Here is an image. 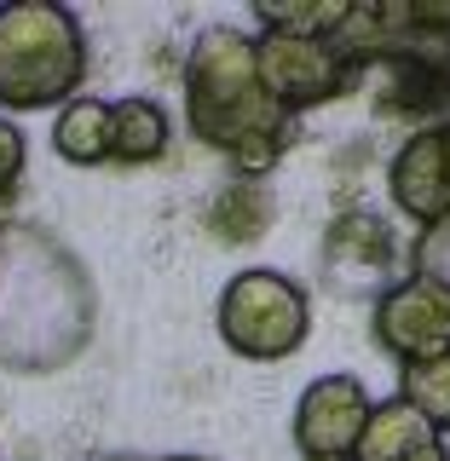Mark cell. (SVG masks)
I'll use <instances>...</instances> for the list:
<instances>
[{
  "label": "cell",
  "instance_id": "obj_5",
  "mask_svg": "<svg viewBox=\"0 0 450 461\" xmlns=\"http://www.w3.org/2000/svg\"><path fill=\"white\" fill-rule=\"evenodd\" d=\"M370 415H375V398L364 393L358 375H317L295 403V450L353 461Z\"/></svg>",
  "mask_w": 450,
  "mask_h": 461
},
{
  "label": "cell",
  "instance_id": "obj_11",
  "mask_svg": "<svg viewBox=\"0 0 450 461\" xmlns=\"http://www.w3.org/2000/svg\"><path fill=\"white\" fill-rule=\"evenodd\" d=\"M52 150L76 167L110 162V104L105 98H69L52 115Z\"/></svg>",
  "mask_w": 450,
  "mask_h": 461
},
{
  "label": "cell",
  "instance_id": "obj_12",
  "mask_svg": "<svg viewBox=\"0 0 450 461\" xmlns=\"http://www.w3.org/2000/svg\"><path fill=\"white\" fill-rule=\"evenodd\" d=\"M260 29H271V35H300V41H335L341 23L353 18V6H341V0H260L254 6Z\"/></svg>",
  "mask_w": 450,
  "mask_h": 461
},
{
  "label": "cell",
  "instance_id": "obj_14",
  "mask_svg": "<svg viewBox=\"0 0 450 461\" xmlns=\"http://www.w3.org/2000/svg\"><path fill=\"white\" fill-rule=\"evenodd\" d=\"M410 271L450 294V220L422 225V237H416V249H410Z\"/></svg>",
  "mask_w": 450,
  "mask_h": 461
},
{
  "label": "cell",
  "instance_id": "obj_15",
  "mask_svg": "<svg viewBox=\"0 0 450 461\" xmlns=\"http://www.w3.org/2000/svg\"><path fill=\"white\" fill-rule=\"evenodd\" d=\"M23 162H29V139L0 115V196H12V185L23 179Z\"/></svg>",
  "mask_w": 450,
  "mask_h": 461
},
{
  "label": "cell",
  "instance_id": "obj_9",
  "mask_svg": "<svg viewBox=\"0 0 450 461\" xmlns=\"http://www.w3.org/2000/svg\"><path fill=\"white\" fill-rule=\"evenodd\" d=\"M353 461H450V450L422 421V410H410L404 398H387V403H375Z\"/></svg>",
  "mask_w": 450,
  "mask_h": 461
},
{
  "label": "cell",
  "instance_id": "obj_6",
  "mask_svg": "<svg viewBox=\"0 0 450 461\" xmlns=\"http://www.w3.org/2000/svg\"><path fill=\"white\" fill-rule=\"evenodd\" d=\"M375 346L393 352L399 364H422V357L450 352V294L422 277L381 288V300H375Z\"/></svg>",
  "mask_w": 450,
  "mask_h": 461
},
{
  "label": "cell",
  "instance_id": "obj_16",
  "mask_svg": "<svg viewBox=\"0 0 450 461\" xmlns=\"http://www.w3.org/2000/svg\"><path fill=\"white\" fill-rule=\"evenodd\" d=\"M300 461H341V456H300Z\"/></svg>",
  "mask_w": 450,
  "mask_h": 461
},
{
  "label": "cell",
  "instance_id": "obj_4",
  "mask_svg": "<svg viewBox=\"0 0 450 461\" xmlns=\"http://www.w3.org/2000/svg\"><path fill=\"white\" fill-rule=\"evenodd\" d=\"M254 58H260V81L278 104L295 110H317L329 98H341L346 86L358 81V64L341 58L329 41H300V35H271L260 29L254 35Z\"/></svg>",
  "mask_w": 450,
  "mask_h": 461
},
{
  "label": "cell",
  "instance_id": "obj_10",
  "mask_svg": "<svg viewBox=\"0 0 450 461\" xmlns=\"http://www.w3.org/2000/svg\"><path fill=\"white\" fill-rule=\"evenodd\" d=\"M168 156V110L156 98H115L110 104V162H162Z\"/></svg>",
  "mask_w": 450,
  "mask_h": 461
},
{
  "label": "cell",
  "instance_id": "obj_7",
  "mask_svg": "<svg viewBox=\"0 0 450 461\" xmlns=\"http://www.w3.org/2000/svg\"><path fill=\"white\" fill-rule=\"evenodd\" d=\"M387 191L410 220H450V122H433L399 144L387 167Z\"/></svg>",
  "mask_w": 450,
  "mask_h": 461
},
{
  "label": "cell",
  "instance_id": "obj_3",
  "mask_svg": "<svg viewBox=\"0 0 450 461\" xmlns=\"http://www.w3.org/2000/svg\"><path fill=\"white\" fill-rule=\"evenodd\" d=\"M220 340L231 346L237 357L249 364H283L307 346V329H312V306H307V288L289 283L283 271H237L220 294Z\"/></svg>",
  "mask_w": 450,
  "mask_h": 461
},
{
  "label": "cell",
  "instance_id": "obj_13",
  "mask_svg": "<svg viewBox=\"0 0 450 461\" xmlns=\"http://www.w3.org/2000/svg\"><path fill=\"white\" fill-rule=\"evenodd\" d=\"M399 398L410 403V410H422V421L433 432H450V352L422 357V364H404Z\"/></svg>",
  "mask_w": 450,
  "mask_h": 461
},
{
  "label": "cell",
  "instance_id": "obj_8",
  "mask_svg": "<svg viewBox=\"0 0 450 461\" xmlns=\"http://www.w3.org/2000/svg\"><path fill=\"white\" fill-rule=\"evenodd\" d=\"M324 266L335 271V288H375L393 283V230H387L381 213H346V220L329 225V249Z\"/></svg>",
  "mask_w": 450,
  "mask_h": 461
},
{
  "label": "cell",
  "instance_id": "obj_1",
  "mask_svg": "<svg viewBox=\"0 0 450 461\" xmlns=\"http://www.w3.org/2000/svg\"><path fill=\"white\" fill-rule=\"evenodd\" d=\"M185 110L191 133L225 156L237 173H266L295 139V115L260 81L254 41L243 29H208L185 64Z\"/></svg>",
  "mask_w": 450,
  "mask_h": 461
},
{
  "label": "cell",
  "instance_id": "obj_2",
  "mask_svg": "<svg viewBox=\"0 0 450 461\" xmlns=\"http://www.w3.org/2000/svg\"><path fill=\"white\" fill-rule=\"evenodd\" d=\"M87 76V41L76 12L47 0H12L0 6V104L47 110L64 104Z\"/></svg>",
  "mask_w": 450,
  "mask_h": 461
},
{
  "label": "cell",
  "instance_id": "obj_17",
  "mask_svg": "<svg viewBox=\"0 0 450 461\" xmlns=\"http://www.w3.org/2000/svg\"><path fill=\"white\" fill-rule=\"evenodd\" d=\"M168 461H202V456H168Z\"/></svg>",
  "mask_w": 450,
  "mask_h": 461
}]
</instances>
